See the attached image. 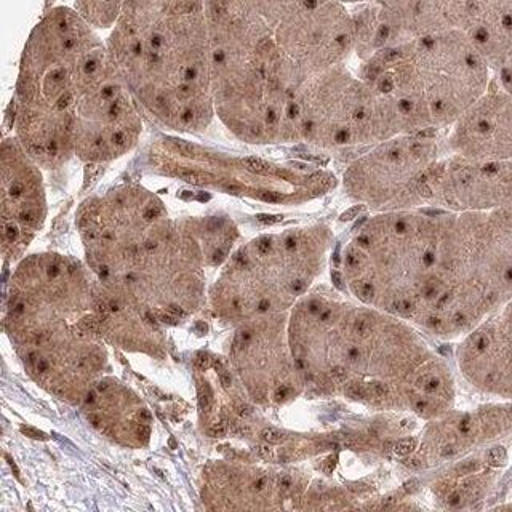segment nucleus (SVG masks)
I'll return each mask as SVG.
<instances>
[{
  "label": "nucleus",
  "mask_w": 512,
  "mask_h": 512,
  "mask_svg": "<svg viewBox=\"0 0 512 512\" xmlns=\"http://www.w3.org/2000/svg\"><path fill=\"white\" fill-rule=\"evenodd\" d=\"M346 394H348L349 397H354V399H359V397L365 396V391L360 388L359 384H351V386H348V389H346Z\"/></svg>",
  "instance_id": "nucleus-19"
},
{
  "label": "nucleus",
  "mask_w": 512,
  "mask_h": 512,
  "mask_svg": "<svg viewBox=\"0 0 512 512\" xmlns=\"http://www.w3.org/2000/svg\"><path fill=\"white\" fill-rule=\"evenodd\" d=\"M335 466H336V456H330V458H328V460L325 461L324 471L328 472V474H330V472H332L333 469H335Z\"/></svg>",
  "instance_id": "nucleus-21"
},
{
  "label": "nucleus",
  "mask_w": 512,
  "mask_h": 512,
  "mask_svg": "<svg viewBox=\"0 0 512 512\" xmlns=\"http://www.w3.org/2000/svg\"><path fill=\"white\" fill-rule=\"evenodd\" d=\"M21 432H23V434H26V436L32 437V439H48V437L45 436L44 432L37 431V429L34 428H29V426H21Z\"/></svg>",
  "instance_id": "nucleus-17"
},
{
  "label": "nucleus",
  "mask_w": 512,
  "mask_h": 512,
  "mask_svg": "<svg viewBox=\"0 0 512 512\" xmlns=\"http://www.w3.org/2000/svg\"><path fill=\"white\" fill-rule=\"evenodd\" d=\"M258 453H260L261 458H266V460H269V458H272L271 448L264 447V445H260V447H258Z\"/></svg>",
  "instance_id": "nucleus-22"
},
{
  "label": "nucleus",
  "mask_w": 512,
  "mask_h": 512,
  "mask_svg": "<svg viewBox=\"0 0 512 512\" xmlns=\"http://www.w3.org/2000/svg\"><path fill=\"white\" fill-rule=\"evenodd\" d=\"M226 431H228L226 423H216L213 424L212 428H210V436L223 437L226 436Z\"/></svg>",
  "instance_id": "nucleus-18"
},
{
  "label": "nucleus",
  "mask_w": 512,
  "mask_h": 512,
  "mask_svg": "<svg viewBox=\"0 0 512 512\" xmlns=\"http://www.w3.org/2000/svg\"><path fill=\"white\" fill-rule=\"evenodd\" d=\"M493 79H495L496 84L503 87L506 92L512 93V56L503 66H500V68L493 72Z\"/></svg>",
  "instance_id": "nucleus-11"
},
{
  "label": "nucleus",
  "mask_w": 512,
  "mask_h": 512,
  "mask_svg": "<svg viewBox=\"0 0 512 512\" xmlns=\"http://www.w3.org/2000/svg\"><path fill=\"white\" fill-rule=\"evenodd\" d=\"M394 37V45L434 32L458 29L460 0H373Z\"/></svg>",
  "instance_id": "nucleus-10"
},
{
  "label": "nucleus",
  "mask_w": 512,
  "mask_h": 512,
  "mask_svg": "<svg viewBox=\"0 0 512 512\" xmlns=\"http://www.w3.org/2000/svg\"><path fill=\"white\" fill-rule=\"evenodd\" d=\"M98 29L76 8L53 7L29 34L13 96L15 138L32 159L55 165L74 152L80 103L111 61Z\"/></svg>",
  "instance_id": "nucleus-2"
},
{
  "label": "nucleus",
  "mask_w": 512,
  "mask_h": 512,
  "mask_svg": "<svg viewBox=\"0 0 512 512\" xmlns=\"http://www.w3.org/2000/svg\"><path fill=\"white\" fill-rule=\"evenodd\" d=\"M357 74L389 101L407 133L452 127L493 80L485 56L460 29L384 48L360 61Z\"/></svg>",
  "instance_id": "nucleus-3"
},
{
  "label": "nucleus",
  "mask_w": 512,
  "mask_h": 512,
  "mask_svg": "<svg viewBox=\"0 0 512 512\" xmlns=\"http://www.w3.org/2000/svg\"><path fill=\"white\" fill-rule=\"evenodd\" d=\"M458 29L495 72L512 56V0H460Z\"/></svg>",
  "instance_id": "nucleus-9"
},
{
  "label": "nucleus",
  "mask_w": 512,
  "mask_h": 512,
  "mask_svg": "<svg viewBox=\"0 0 512 512\" xmlns=\"http://www.w3.org/2000/svg\"><path fill=\"white\" fill-rule=\"evenodd\" d=\"M421 204L452 213L492 212L512 204V160H476L453 154L432 165Z\"/></svg>",
  "instance_id": "nucleus-6"
},
{
  "label": "nucleus",
  "mask_w": 512,
  "mask_h": 512,
  "mask_svg": "<svg viewBox=\"0 0 512 512\" xmlns=\"http://www.w3.org/2000/svg\"><path fill=\"white\" fill-rule=\"evenodd\" d=\"M509 309H511V311H512V304H511V306H509Z\"/></svg>",
  "instance_id": "nucleus-31"
},
{
  "label": "nucleus",
  "mask_w": 512,
  "mask_h": 512,
  "mask_svg": "<svg viewBox=\"0 0 512 512\" xmlns=\"http://www.w3.org/2000/svg\"><path fill=\"white\" fill-rule=\"evenodd\" d=\"M332 375L333 378H336L338 381H343L344 378H346V372H344L343 368L341 367L333 368Z\"/></svg>",
  "instance_id": "nucleus-23"
},
{
  "label": "nucleus",
  "mask_w": 512,
  "mask_h": 512,
  "mask_svg": "<svg viewBox=\"0 0 512 512\" xmlns=\"http://www.w3.org/2000/svg\"><path fill=\"white\" fill-rule=\"evenodd\" d=\"M237 412H239V415L248 416L252 413V408L248 407V405H239Z\"/></svg>",
  "instance_id": "nucleus-27"
},
{
  "label": "nucleus",
  "mask_w": 512,
  "mask_h": 512,
  "mask_svg": "<svg viewBox=\"0 0 512 512\" xmlns=\"http://www.w3.org/2000/svg\"><path fill=\"white\" fill-rule=\"evenodd\" d=\"M197 328H199V330H204V332H205V330H207V327H205L204 324L197 325Z\"/></svg>",
  "instance_id": "nucleus-30"
},
{
  "label": "nucleus",
  "mask_w": 512,
  "mask_h": 512,
  "mask_svg": "<svg viewBox=\"0 0 512 512\" xmlns=\"http://www.w3.org/2000/svg\"><path fill=\"white\" fill-rule=\"evenodd\" d=\"M453 154L476 160H512V93L492 80L487 92L450 127Z\"/></svg>",
  "instance_id": "nucleus-7"
},
{
  "label": "nucleus",
  "mask_w": 512,
  "mask_h": 512,
  "mask_svg": "<svg viewBox=\"0 0 512 512\" xmlns=\"http://www.w3.org/2000/svg\"><path fill=\"white\" fill-rule=\"evenodd\" d=\"M29 154L16 138L4 141V250L15 252L28 244L42 223L40 180Z\"/></svg>",
  "instance_id": "nucleus-8"
},
{
  "label": "nucleus",
  "mask_w": 512,
  "mask_h": 512,
  "mask_svg": "<svg viewBox=\"0 0 512 512\" xmlns=\"http://www.w3.org/2000/svg\"><path fill=\"white\" fill-rule=\"evenodd\" d=\"M263 439L266 440L268 444H282V442L287 440V434L282 431H277V429H264Z\"/></svg>",
  "instance_id": "nucleus-13"
},
{
  "label": "nucleus",
  "mask_w": 512,
  "mask_h": 512,
  "mask_svg": "<svg viewBox=\"0 0 512 512\" xmlns=\"http://www.w3.org/2000/svg\"><path fill=\"white\" fill-rule=\"evenodd\" d=\"M138 418H140L141 423H151L152 416L151 413L148 412V410H141L140 413H138Z\"/></svg>",
  "instance_id": "nucleus-25"
},
{
  "label": "nucleus",
  "mask_w": 512,
  "mask_h": 512,
  "mask_svg": "<svg viewBox=\"0 0 512 512\" xmlns=\"http://www.w3.org/2000/svg\"><path fill=\"white\" fill-rule=\"evenodd\" d=\"M210 365H212V359H210V356L205 354V352H200L199 356L194 360V367H196L199 372H205Z\"/></svg>",
  "instance_id": "nucleus-16"
},
{
  "label": "nucleus",
  "mask_w": 512,
  "mask_h": 512,
  "mask_svg": "<svg viewBox=\"0 0 512 512\" xmlns=\"http://www.w3.org/2000/svg\"><path fill=\"white\" fill-rule=\"evenodd\" d=\"M215 368L218 376H220L221 384H223L224 388H229L231 386V375H229L228 370L223 367L220 360H215Z\"/></svg>",
  "instance_id": "nucleus-15"
},
{
  "label": "nucleus",
  "mask_w": 512,
  "mask_h": 512,
  "mask_svg": "<svg viewBox=\"0 0 512 512\" xmlns=\"http://www.w3.org/2000/svg\"><path fill=\"white\" fill-rule=\"evenodd\" d=\"M437 133H400L376 144L349 168L346 186L352 196L373 207L420 205L424 180L437 162Z\"/></svg>",
  "instance_id": "nucleus-5"
},
{
  "label": "nucleus",
  "mask_w": 512,
  "mask_h": 512,
  "mask_svg": "<svg viewBox=\"0 0 512 512\" xmlns=\"http://www.w3.org/2000/svg\"><path fill=\"white\" fill-rule=\"evenodd\" d=\"M340 2L348 5V7H354V5L365 4V2H373V0H340Z\"/></svg>",
  "instance_id": "nucleus-26"
},
{
  "label": "nucleus",
  "mask_w": 512,
  "mask_h": 512,
  "mask_svg": "<svg viewBox=\"0 0 512 512\" xmlns=\"http://www.w3.org/2000/svg\"><path fill=\"white\" fill-rule=\"evenodd\" d=\"M136 434L140 437H148L149 434H151V429H149V426L146 423L138 424V426H136Z\"/></svg>",
  "instance_id": "nucleus-20"
},
{
  "label": "nucleus",
  "mask_w": 512,
  "mask_h": 512,
  "mask_svg": "<svg viewBox=\"0 0 512 512\" xmlns=\"http://www.w3.org/2000/svg\"><path fill=\"white\" fill-rule=\"evenodd\" d=\"M295 143L320 148L378 144L407 133L389 101L348 64H336L304 80L292 109Z\"/></svg>",
  "instance_id": "nucleus-4"
},
{
  "label": "nucleus",
  "mask_w": 512,
  "mask_h": 512,
  "mask_svg": "<svg viewBox=\"0 0 512 512\" xmlns=\"http://www.w3.org/2000/svg\"><path fill=\"white\" fill-rule=\"evenodd\" d=\"M416 448V439H405L400 440L399 444L394 447V452L397 453V455L405 456L410 455V453L413 452Z\"/></svg>",
  "instance_id": "nucleus-14"
},
{
  "label": "nucleus",
  "mask_w": 512,
  "mask_h": 512,
  "mask_svg": "<svg viewBox=\"0 0 512 512\" xmlns=\"http://www.w3.org/2000/svg\"><path fill=\"white\" fill-rule=\"evenodd\" d=\"M168 312L176 317L183 316V309H181L178 304H170V306H168Z\"/></svg>",
  "instance_id": "nucleus-24"
},
{
  "label": "nucleus",
  "mask_w": 512,
  "mask_h": 512,
  "mask_svg": "<svg viewBox=\"0 0 512 512\" xmlns=\"http://www.w3.org/2000/svg\"><path fill=\"white\" fill-rule=\"evenodd\" d=\"M8 463H10V466H12L13 472H15V476L20 479V471H18V468H16V464L13 463L12 458L10 456H7Z\"/></svg>",
  "instance_id": "nucleus-28"
},
{
  "label": "nucleus",
  "mask_w": 512,
  "mask_h": 512,
  "mask_svg": "<svg viewBox=\"0 0 512 512\" xmlns=\"http://www.w3.org/2000/svg\"><path fill=\"white\" fill-rule=\"evenodd\" d=\"M415 484H418L416 480H410V482H407V484H405V490H407V492H413V490H415V487H413V485Z\"/></svg>",
  "instance_id": "nucleus-29"
},
{
  "label": "nucleus",
  "mask_w": 512,
  "mask_h": 512,
  "mask_svg": "<svg viewBox=\"0 0 512 512\" xmlns=\"http://www.w3.org/2000/svg\"><path fill=\"white\" fill-rule=\"evenodd\" d=\"M199 407L202 412H207L212 407V391L208 388L207 383L199 388Z\"/></svg>",
  "instance_id": "nucleus-12"
},
{
  "label": "nucleus",
  "mask_w": 512,
  "mask_h": 512,
  "mask_svg": "<svg viewBox=\"0 0 512 512\" xmlns=\"http://www.w3.org/2000/svg\"><path fill=\"white\" fill-rule=\"evenodd\" d=\"M106 45L144 114L175 132L212 124L205 0H124Z\"/></svg>",
  "instance_id": "nucleus-1"
}]
</instances>
